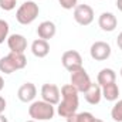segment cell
<instances>
[{
    "label": "cell",
    "mask_w": 122,
    "mask_h": 122,
    "mask_svg": "<svg viewBox=\"0 0 122 122\" xmlns=\"http://www.w3.org/2000/svg\"><path fill=\"white\" fill-rule=\"evenodd\" d=\"M61 97L62 101L58 102V108L57 112L61 118H68L72 114H75L78 111L80 107V99H78V94L80 92L75 90V87H72L71 84H65L61 87Z\"/></svg>",
    "instance_id": "1"
},
{
    "label": "cell",
    "mask_w": 122,
    "mask_h": 122,
    "mask_svg": "<svg viewBox=\"0 0 122 122\" xmlns=\"http://www.w3.org/2000/svg\"><path fill=\"white\" fill-rule=\"evenodd\" d=\"M29 115L37 122H47L54 118L56 109H54V105H51L43 99L33 101L31 105L29 107Z\"/></svg>",
    "instance_id": "2"
},
{
    "label": "cell",
    "mask_w": 122,
    "mask_h": 122,
    "mask_svg": "<svg viewBox=\"0 0 122 122\" xmlns=\"http://www.w3.org/2000/svg\"><path fill=\"white\" fill-rule=\"evenodd\" d=\"M27 65V58L24 53H13L10 51L6 57L0 58V71L4 74H11L14 71L23 70Z\"/></svg>",
    "instance_id": "3"
},
{
    "label": "cell",
    "mask_w": 122,
    "mask_h": 122,
    "mask_svg": "<svg viewBox=\"0 0 122 122\" xmlns=\"http://www.w3.org/2000/svg\"><path fill=\"white\" fill-rule=\"evenodd\" d=\"M40 13V7L38 4L34 1V0H27L24 1L16 11V20L23 24V26H27V24H31L37 16Z\"/></svg>",
    "instance_id": "4"
},
{
    "label": "cell",
    "mask_w": 122,
    "mask_h": 122,
    "mask_svg": "<svg viewBox=\"0 0 122 122\" xmlns=\"http://www.w3.org/2000/svg\"><path fill=\"white\" fill-rule=\"evenodd\" d=\"M70 81H71L70 84H71L72 87H75L77 91L82 92V94L87 91V90L90 88V85L92 84L91 78H90L88 72L84 70V67H81V68L72 71V72H71V77H70Z\"/></svg>",
    "instance_id": "5"
},
{
    "label": "cell",
    "mask_w": 122,
    "mask_h": 122,
    "mask_svg": "<svg viewBox=\"0 0 122 122\" xmlns=\"http://www.w3.org/2000/svg\"><path fill=\"white\" fill-rule=\"evenodd\" d=\"M74 20L80 26H90L94 21V10L88 4H77L74 9Z\"/></svg>",
    "instance_id": "6"
},
{
    "label": "cell",
    "mask_w": 122,
    "mask_h": 122,
    "mask_svg": "<svg viewBox=\"0 0 122 122\" xmlns=\"http://www.w3.org/2000/svg\"><path fill=\"white\" fill-rule=\"evenodd\" d=\"M61 62H62V65H64V68L67 71L72 72V71H75V70H78V68L82 67V57H81V54L78 51L68 50V51H65L62 54Z\"/></svg>",
    "instance_id": "7"
},
{
    "label": "cell",
    "mask_w": 122,
    "mask_h": 122,
    "mask_svg": "<svg viewBox=\"0 0 122 122\" xmlns=\"http://www.w3.org/2000/svg\"><path fill=\"white\" fill-rule=\"evenodd\" d=\"M91 58L95 61H105L111 56V46L105 41H95L90 48Z\"/></svg>",
    "instance_id": "8"
},
{
    "label": "cell",
    "mask_w": 122,
    "mask_h": 122,
    "mask_svg": "<svg viewBox=\"0 0 122 122\" xmlns=\"http://www.w3.org/2000/svg\"><path fill=\"white\" fill-rule=\"evenodd\" d=\"M61 92L60 88L56 84H44L41 87V98L43 101L51 104V105H58L60 102Z\"/></svg>",
    "instance_id": "9"
},
{
    "label": "cell",
    "mask_w": 122,
    "mask_h": 122,
    "mask_svg": "<svg viewBox=\"0 0 122 122\" xmlns=\"http://www.w3.org/2000/svg\"><path fill=\"white\" fill-rule=\"evenodd\" d=\"M98 26L101 27L102 31H107V33H111L117 29L118 26V19L114 13H109V11H105L99 16L98 19Z\"/></svg>",
    "instance_id": "10"
},
{
    "label": "cell",
    "mask_w": 122,
    "mask_h": 122,
    "mask_svg": "<svg viewBox=\"0 0 122 122\" xmlns=\"http://www.w3.org/2000/svg\"><path fill=\"white\" fill-rule=\"evenodd\" d=\"M7 46L13 53H24L27 48V40L23 34H11L7 37Z\"/></svg>",
    "instance_id": "11"
},
{
    "label": "cell",
    "mask_w": 122,
    "mask_h": 122,
    "mask_svg": "<svg viewBox=\"0 0 122 122\" xmlns=\"http://www.w3.org/2000/svg\"><path fill=\"white\" fill-rule=\"evenodd\" d=\"M36 95H37V88H36V85L33 82H24L19 88V91H17L19 99L21 102H26V104L27 102H33L34 98H36Z\"/></svg>",
    "instance_id": "12"
},
{
    "label": "cell",
    "mask_w": 122,
    "mask_h": 122,
    "mask_svg": "<svg viewBox=\"0 0 122 122\" xmlns=\"http://www.w3.org/2000/svg\"><path fill=\"white\" fill-rule=\"evenodd\" d=\"M57 33V27L53 21L50 20H46V21H41L37 27V34H38V38H43V40H50L56 36Z\"/></svg>",
    "instance_id": "13"
},
{
    "label": "cell",
    "mask_w": 122,
    "mask_h": 122,
    "mask_svg": "<svg viewBox=\"0 0 122 122\" xmlns=\"http://www.w3.org/2000/svg\"><path fill=\"white\" fill-rule=\"evenodd\" d=\"M84 98L91 105L99 104L101 99H102V88H101V85H98V82L97 84L92 82L91 85H90V88L84 92Z\"/></svg>",
    "instance_id": "14"
},
{
    "label": "cell",
    "mask_w": 122,
    "mask_h": 122,
    "mask_svg": "<svg viewBox=\"0 0 122 122\" xmlns=\"http://www.w3.org/2000/svg\"><path fill=\"white\" fill-rule=\"evenodd\" d=\"M31 53L37 58H44L50 53V44H48V41L47 40H43V38L34 40L33 44H31Z\"/></svg>",
    "instance_id": "15"
},
{
    "label": "cell",
    "mask_w": 122,
    "mask_h": 122,
    "mask_svg": "<svg viewBox=\"0 0 122 122\" xmlns=\"http://www.w3.org/2000/svg\"><path fill=\"white\" fill-rule=\"evenodd\" d=\"M115 80H117V74L112 68H102L98 72V77H97V82L101 87L112 84V82H115Z\"/></svg>",
    "instance_id": "16"
},
{
    "label": "cell",
    "mask_w": 122,
    "mask_h": 122,
    "mask_svg": "<svg viewBox=\"0 0 122 122\" xmlns=\"http://www.w3.org/2000/svg\"><path fill=\"white\" fill-rule=\"evenodd\" d=\"M102 88V98H105L107 101H118V97H119V87L117 82H112V84H108V85H104L101 87Z\"/></svg>",
    "instance_id": "17"
},
{
    "label": "cell",
    "mask_w": 122,
    "mask_h": 122,
    "mask_svg": "<svg viewBox=\"0 0 122 122\" xmlns=\"http://www.w3.org/2000/svg\"><path fill=\"white\" fill-rule=\"evenodd\" d=\"M65 119H67V122H92L94 115L91 112H75Z\"/></svg>",
    "instance_id": "18"
},
{
    "label": "cell",
    "mask_w": 122,
    "mask_h": 122,
    "mask_svg": "<svg viewBox=\"0 0 122 122\" xmlns=\"http://www.w3.org/2000/svg\"><path fill=\"white\" fill-rule=\"evenodd\" d=\"M111 118L115 122H122V99L117 101L111 109Z\"/></svg>",
    "instance_id": "19"
},
{
    "label": "cell",
    "mask_w": 122,
    "mask_h": 122,
    "mask_svg": "<svg viewBox=\"0 0 122 122\" xmlns=\"http://www.w3.org/2000/svg\"><path fill=\"white\" fill-rule=\"evenodd\" d=\"M9 30H10L9 23H7L6 20H1V19H0V44H3L4 40H7V37H9Z\"/></svg>",
    "instance_id": "20"
},
{
    "label": "cell",
    "mask_w": 122,
    "mask_h": 122,
    "mask_svg": "<svg viewBox=\"0 0 122 122\" xmlns=\"http://www.w3.org/2000/svg\"><path fill=\"white\" fill-rule=\"evenodd\" d=\"M17 0H0V9L4 11H10L16 7Z\"/></svg>",
    "instance_id": "21"
},
{
    "label": "cell",
    "mask_w": 122,
    "mask_h": 122,
    "mask_svg": "<svg viewBox=\"0 0 122 122\" xmlns=\"http://www.w3.org/2000/svg\"><path fill=\"white\" fill-rule=\"evenodd\" d=\"M60 6L65 10H71V9H75V6L78 4V0H58Z\"/></svg>",
    "instance_id": "22"
},
{
    "label": "cell",
    "mask_w": 122,
    "mask_h": 122,
    "mask_svg": "<svg viewBox=\"0 0 122 122\" xmlns=\"http://www.w3.org/2000/svg\"><path fill=\"white\" fill-rule=\"evenodd\" d=\"M4 109H6V99L0 95V114H3Z\"/></svg>",
    "instance_id": "23"
},
{
    "label": "cell",
    "mask_w": 122,
    "mask_h": 122,
    "mask_svg": "<svg viewBox=\"0 0 122 122\" xmlns=\"http://www.w3.org/2000/svg\"><path fill=\"white\" fill-rule=\"evenodd\" d=\"M117 46L119 47V50H122V31L118 34V37H117Z\"/></svg>",
    "instance_id": "24"
},
{
    "label": "cell",
    "mask_w": 122,
    "mask_h": 122,
    "mask_svg": "<svg viewBox=\"0 0 122 122\" xmlns=\"http://www.w3.org/2000/svg\"><path fill=\"white\" fill-rule=\"evenodd\" d=\"M117 7L119 11H122V0H117Z\"/></svg>",
    "instance_id": "25"
},
{
    "label": "cell",
    "mask_w": 122,
    "mask_h": 122,
    "mask_svg": "<svg viewBox=\"0 0 122 122\" xmlns=\"http://www.w3.org/2000/svg\"><path fill=\"white\" fill-rule=\"evenodd\" d=\"M4 88V80H3V77L0 75V91Z\"/></svg>",
    "instance_id": "26"
},
{
    "label": "cell",
    "mask_w": 122,
    "mask_h": 122,
    "mask_svg": "<svg viewBox=\"0 0 122 122\" xmlns=\"http://www.w3.org/2000/svg\"><path fill=\"white\" fill-rule=\"evenodd\" d=\"M0 122H7V118H6L3 114H0Z\"/></svg>",
    "instance_id": "27"
},
{
    "label": "cell",
    "mask_w": 122,
    "mask_h": 122,
    "mask_svg": "<svg viewBox=\"0 0 122 122\" xmlns=\"http://www.w3.org/2000/svg\"><path fill=\"white\" fill-rule=\"evenodd\" d=\"M92 122H104V121H102V119H99V118H94Z\"/></svg>",
    "instance_id": "28"
},
{
    "label": "cell",
    "mask_w": 122,
    "mask_h": 122,
    "mask_svg": "<svg viewBox=\"0 0 122 122\" xmlns=\"http://www.w3.org/2000/svg\"><path fill=\"white\" fill-rule=\"evenodd\" d=\"M26 122H37V121H34V119H31V121H26Z\"/></svg>",
    "instance_id": "29"
},
{
    "label": "cell",
    "mask_w": 122,
    "mask_h": 122,
    "mask_svg": "<svg viewBox=\"0 0 122 122\" xmlns=\"http://www.w3.org/2000/svg\"><path fill=\"white\" fill-rule=\"evenodd\" d=\"M121 77H122V68H121Z\"/></svg>",
    "instance_id": "30"
}]
</instances>
